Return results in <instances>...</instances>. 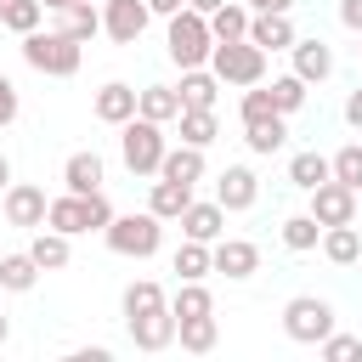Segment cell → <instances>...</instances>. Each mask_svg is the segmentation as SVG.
I'll use <instances>...</instances> for the list:
<instances>
[{"label":"cell","instance_id":"obj_13","mask_svg":"<svg viewBox=\"0 0 362 362\" xmlns=\"http://www.w3.org/2000/svg\"><path fill=\"white\" fill-rule=\"evenodd\" d=\"M311 215H317V226H339V221H356V192L345 187V181H322V187H311Z\"/></svg>","mask_w":362,"mask_h":362},{"label":"cell","instance_id":"obj_19","mask_svg":"<svg viewBox=\"0 0 362 362\" xmlns=\"http://www.w3.org/2000/svg\"><path fill=\"white\" fill-rule=\"evenodd\" d=\"M90 113H96L102 124H124V119H136V85H124V79H107V85L96 90Z\"/></svg>","mask_w":362,"mask_h":362},{"label":"cell","instance_id":"obj_42","mask_svg":"<svg viewBox=\"0 0 362 362\" xmlns=\"http://www.w3.org/2000/svg\"><path fill=\"white\" fill-rule=\"evenodd\" d=\"M339 23H345L351 34H362V0H339Z\"/></svg>","mask_w":362,"mask_h":362},{"label":"cell","instance_id":"obj_49","mask_svg":"<svg viewBox=\"0 0 362 362\" xmlns=\"http://www.w3.org/2000/svg\"><path fill=\"white\" fill-rule=\"evenodd\" d=\"M40 6H45V11H62V6H74V0H40Z\"/></svg>","mask_w":362,"mask_h":362},{"label":"cell","instance_id":"obj_29","mask_svg":"<svg viewBox=\"0 0 362 362\" xmlns=\"http://www.w3.org/2000/svg\"><path fill=\"white\" fill-rule=\"evenodd\" d=\"M204 311H215V294L204 288V277H198V283L175 277V294H170V317L181 322V317H204Z\"/></svg>","mask_w":362,"mask_h":362},{"label":"cell","instance_id":"obj_27","mask_svg":"<svg viewBox=\"0 0 362 362\" xmlns=\"http://www.w3.org/2000/svg\"><path fill=\"white\" fill-rule=\"evenodd\" d=\"M175 96H181V107H215V96H221V79H215L209 68H181V85H175Z\"/></svg>","mask_w":362,"mask_h":362},{"label":"cell","instance_id":"obj_43","mask_svg":"<svg viewBox=\"0 0 362 362\" xmlns=\"http://www.w3.org/2000/svg\"><path fill=\"white\" fill-rule=\"evenodd\" d=\"M181 6H187V0H147V11H153V17H175Z\"/></svg>","mask_w":362,"mask_h":362},{"label":"cell","instance_id":"obj_28","mask_svg":"<svg viewBox=\"0 0 362 362\" xmlns=\"http://www.w3.org/2000/svg\"><path fill=\"white\" fill-rule=\"evenodd\" d=\"M175 130H181L187 147H209L221 136V119H215V107H181L175 113Z\"/></svg>","mask_w":362,"mask_h":362},{"label":"cell","instance_id":"obj_22","mask_svg":"<svg viewBox=\"0 0 362 362\" xmlns=\"http://www.w3.org/2000/svg\"><path fill=\"white\" fill-rule=\"evenodd\" d=\"M204 170H209V164H204V147H187V141H181V147H164V158H158V175L187 181V187H198Z\"/></svg>","mask_w":362,"mask_h":362},{"label":"cell","instance_id":"obj_31","mask_svg":"<svg viewBox=\"0 0 362 362\" xmlns=\"http://www.w3.org/2000/svg\"><path fill=\"white\" fill-rule=\"evenodd\" d=\"M249 34V6L243 0H226V6H215L209 11V40L221 45V40H243Z\"/></svg>","mask_w":362,"mask_h":362},{"label":"cell","instance_id":"obj_39","mask_svg":"<svg viewBox=\"0 0 362 362\" xmlns=\"http://www.w3.org/2000/svg\"><path fill=\"white\" fill-rule=\"evenodd\" d=\"M317 351H322L328 362H356V356H362V334H339V328H334Z\"/></svg>","mask_w":362,"mask_h":362},{"label":"cell","instance_id":"obj_33","mask_svg":"<svg viewBox=\"0 0 362 362\" xmlns=\"http://www.w3.org/2000/svg\"><path fill=\"white\" fill-rule=\"evenodd\" d=\"M164 305H170V294H164L153 277H136V283L119 294V311H124V317H141V311H164Z\"/></svg>","mask_w":362,"mask_h":362},{"label":"cell","instance_id":"obj_12","mask_svg":"<svg viewBox=\"0 0 362 362\" xmlns=\"http://www.w3.org/2000/svg\"><path fill=\"white\" fill-rule=\"evenodd\" d=\"M288 57H294V68H288V74H300L305 85H322V79L334 74V45H328V40H317V34H294Z\"/></svg>","mask_w":362,"mask_h":362},{"label":"cell","instance_id":"obj_4","mask_svg":"<svg viewBox=\"0 0 362 362\" xmlns=\"http://www.w3.org/2000/svg\"><path fill=\"white\" fill-rule=\"evenodd\" d=\"M107 221H113L107 192H57V198L45 204V226H57V232H68V238H79V232H102Z\"/></svg>","mask_w":362,"mask_h":362},{"label":"cell","instance_id":"obj_50","mask_svg":"<svg viewBox=\"0 0 362 362\" xmlns=\"http://www.w3.org/2000/svg\"><path fill=\"white\" fill-rule=\"evenodd\" d=\"M356 215H362V192H356Z\"/></svg>","mask_w":362,"mask_h":362},{"label":"cell","instance_id":"obj_34","mask_svg":"<svg viewBox=\"0 0 362 362\" xmlns=\"http://www.w3.org/2000/svg\"><path fill=\"white\" fill-rule=\"evenodd\" d=\"M288 181H294L300 192H311V187H322V181H328V153H317V147H305V153H294V158H288Z\"/></svg>","mask_w":362,"mask_h":362},{"label":"cell","instance_id":"obj_24","mask_svg":"<svg viewBox=\"0 0 362 362\" xmlns=\"http://www.w3.org/2000/svg\"><path fill=\"white\" fill-rule=\"evenodd\" d=\"M136 113L153 119V124H175V113H181L175 85H141V90H136Z\"/></svg>","mask_w":362,"mask_h":362},{"label":"cell","instance_id":"obj_18","mask_svg":"<svg viewBox=\"0 0 362 362\" xmlns=\"http://www.w3.org/2000/svg\"><path fill=\"white\" fill-rule=\"evenodd\" d=\"M221 232H226V209H221L215 198H204V204L192 198V204L181 209V238H198V243H215Z\"/></svg>","mask_w":362,"mask_h":362},{"label":"cell","instance_id":"obj_8","mask_svg":"<svg viewBox=\"0 0 362 362\" xmlns=\"http://www.w3.org/2000/svg\"><path fill=\"white\" fill-rule=\"evenodd\" d=\"M209 272H221L226 283H249L255 272H260V243H249V238H215L209 243Z\"/></svg>","mask_w":362,"mask_h":362},{"label":"cell","instance_id":"obj_21","mask_svg":"<svg viewBox=\"0 0 362 362\" xmlns=\"http://www.w3.org/2000/svg\"><path fill=\"white\" fill-rule=\"evenodd\" d=\"M317 249L334 260V266H356L362 260V232H356V221H339V226H322V238H317Z\"/></svg>","mask_w":362,"mask_h":362},{"label":"cell","instance_id":"obj_1","mask_svg":"<svg viewBox=\"0 0 362 362\" xmlns=\"http://www.w3.org/2000/svg\"><path fill=\"white\" fill-rule=\"evenodd\" d=\"M23 62L34 74H45V79H74L79 62H85V45L68 40L62 28H28L23 34Z\"/></svg>","mask_w":362,"mask_h":362},{"label":"cell","instance_id":"obj_9","mask_svg":"<svg viewBox=\"0 0 362 362\" xmlns=\"http://www.w3.org/2000/svg\"><path fill=\"white\" fill-rule=\"evenodd\" d=\"M45 187H34V181H11L6 192H0V215H6V226H23V232H34V226H45Z\"/></svg>","mask_w":362,"mask_h":362},{"label":"cell","instance_id":"obj_36","mask_svg":"<svg viewBox=\"0 0 362 362\" xmlns=\"http://www.w3.org/2000/svg\"><path fill=\"white\" fill-rule=\"evenodd\" d=\"M317 238H322V226H317V215H311V209H300V215H288V221H283V249L305 255V249H317Z\"/></svg>","mask_w":362,"mask_h":362},{"label":"cell","instance_id":"obj_20","mask_svg":"<svg viewBox=\"0 0 362 362\" xmlns=\"http://www.w3.org/2000/svg\"><path fill=\"white\" fill-rule=\"evenodd\" d=\"M28 255H34V266H40V272H62V266L74 260V238H68V232H57V226H34Z\"/></svg>","mask_w":362,"mask_h":362},{"label":"cell","instance_id":"obj_37","mask_svg":"<svg viewBox=\"0 0 362 362\" xmlns=\"http://www.w3.org/2000/svg\"><path fill=\"white\" fill-rule=\"evenodd\" d=\"M328 175H334V181H345L351 192H362V141H345V147L328 158Z\"/></svg>","mask_w":362,"mask_h":362},{"label":"cell","instance_id":"obj_41","mask_svg":"<svg viewBox=\"0 0 362 362\" xmlns=\"http://www.w3.org/2000/svg\"><path fill=\"white\" fill-rule=\"evenodd\" d=\"M345 124H351V130H362V79H356V90L345 96Z\"/></svg>","mask_w":362,"mask_h":362},{"label":"cell","instance_id":"obj_48","mask_svg":"<svg viewBox=\"0 0 362 362\" xmlns=\"http://www.w3.org/2000/svg\"><path fill=\"white\" fill-rule=\"evenodd\" d=\"M6 339H11V317L0 311V345H6Z\"/></svg>","mask_w":362,"mask_h":362},{"label":"cell","instance_id":"obj_45","mask_svg":"<svg viewBox=\"0 0 362 362\" xmlns=\"http://www.w3.org/2000/svg\"><path fill=\"white\" fill-rule=\"evenodd\" d=\"M243 6H249V11H288L294 0H243Z\"/></svg>","mask_w":362,"mask_h":362},{"label":"cell","instance_id":"obj_25","mask_svg":"<svg viewBox=\"0 0 362 362\" xmlns=\"http://www.w3.org/2000/svg\"><path fill=\"white\" fill-rule=\"evenodd\" d=\"M187 204H192V187H187V181H170V175H158L153 192H147V209H153L158 221H181Z\"/></svg>","mask_w":362,"mask_h":362},{"label":"cell","instance_id":"obj_47","mask_svg":"<svg viewBox=\"0 0 362 362\" xmlns=\"http://www.w3.org/2000/svg\"><path fill=\"white\" fill-rule=\"evenodd\" d=\"M6 187H11V158L0 153V192H6Z\"/></svg>","mask_w":362,"mask_h":362},{"label":"cell","instance_id":"obj_14","mask_svg":"<svg viewBox=\"0 0 362 362\" xmlns=\"http://www.w3.org/2000/svg\"><path fill=\"white\" fill-rule=\"evenodd\" d=\"M124 328H130V345H136V351H170V345H175V317H170V305H164V311L124 317Z\"/></svg>","mask_w":362,"mask_h":362},{"label":"cell","instance_id":"obj_46","mask_svg":"<svg viewBox=\"0 0 362 362\" xmlns=\"http://www.w3.org/2000/svg\"><path fill=\"white\" fill-rule=\"evenodd\" d=\"M187 6H192V11H204V17H209V11H215V6H226V0H187Z\"/></svg>","mask_w":362,"mask_h":362},{"label":"cell","instance_id":"obj_16","mask_svg":"<svg viewBox=\"0 0 362 362\" xmlns=\"http://www.w3.org/2000/svg\"><path fill=\"white\" fill-rule=\"evenodd\" d=\"M283 141H288V119H283V113H255V119H243V147H249V153L272 158V153H283Z\"/></svg>","mask_w":362,"mask_h":362},{"label":"cell","instance_id":"obj_40","mask_svg":"<svg viewBox=\"0 0 362 362\" xmlns=\"http://www.w3.org/2000/svg\"><path fill=\"white\" fill-rule=\"evenodd\" d=\"M17 107H23V102H17V85H11L6 74H0V130H6L11 119H17Z\"/></svg>","mask_w":362,"mask_h":362},{"label":"cell","instance_id":"obj_30","mask_svg":"<svg viewBox=\"0 0 362 362\" xmlns=\"http://www.w3.org/2000/svg\"><path fill=\"white\" fill-rule=\"evenodd\" d=\"M34 283H40V266H34V255H28V249L0 255V288H6V294H28Z\"/></svg>","mask_w":362,"mask_h":362},{"label":"cell","instance_id":"obj_2","mask_svg":"<svg viewBox=\"0 0 362 362\" xmlns=\"http://www.w3.org/2000/svg\"><path fill=\"white\" fill-rule=\"evenodd\" d=\"M102 243H107L113 255H124V260H153L158 243H164V221H158L153 209H130V215L113 209V221L102 226Z\"/></svg>","mask_w":362,"mask_h":362},{"label":"cell","instance_id":"obj_11","mask_svg":"<svg viewBox=\"0 0 362 362\" xmlns=\"http://www.w3.org/2000/svg\"><path fill=\"white\" fill-rule=\"evenodd\" d=\"M255 198H260V181H255V170H249V164H226V170L215 175V204H221L226 215L255 209Z\"/></svg>","mask_w":362,"mask_h":362},{"label":"cell","instance_id":"obj_32","mask_svg":"<svg viewBox=\"0 0 362 362\" xmlns=\"http://www.w3.org/2000/svg\"><path fill=\"white\" fill-rule=\"evenodd\" d=\"M260 85H266V79H260ZM266 96H272V107H277V113L288 119V113H300V107H305V96H311V85H305L300 74H277V79L266 85Z\"/></svg>","mask_w":362,"mask_h":362},{"label":"cell","instance_id":"obj_26","mask_svg":"<svg viewBox=\"0 0 362 362\" xmlns=\"http://www.w3.org/2000/svg\"><path fill=\"white\" fill-rule=\"evenodd\" d=\"M175 339H181V351H192V356H209V351H215V339H221V322H215V311H204V317H181V322H175Z\"/></svg>","mask_w":362,"mask_h":362},{"label":"cell","instance_id":"obj_10","mask_svg":"<svg viewBox=\"0 0 362 362\" xmlns=\"http://www.w3.org/2000/svg\"><path fill=\"white\" fill-rule=\"evenodd\" d=\"M147 23H153L147 0H102V34L113 45H136L147 34Z\"/></svg>","mask_w":362,"mask_h":362},{"label":"cell","instance_id":"obj_3","mask_svg":"<svg viewBox=\"0 0 362 362\" xmlns=\"http://www.w3.org/2000/svg\"><path fill=\"white\" fill-rule=\"evenodd\" d=\"M209 17L204 11H192V6H181L175 17H164V51H170V62L175 68H209Z\"/></svg>","mask_w":362,"mask_h":362},{"label":"cell","instance_id":"obj_17","mask_svg":"<svg viewBox=\"0 0 362 362\" xmlns=\"http://www.w3.org/2000/svg\"><path fill=\"white\" fill-rule=\"evenodd\" d=\"M249 40L272 57V51H288L294 45V23L288 11H249Z\"/></svg>","mask_w":362,"mask_h":362},{"label":"cell","instance_id":"obj_6","mask_svg":"<svg viewBox=\"0 0 362 362\" xmlns=\"http://www.w3.org/2000/svg\"><path fill=\"white\" fill-rule=\"evenodd\" d=\"M164 124H153V119H124L119 124V158H124V170L130 175H158V158H164Z\"/></svg>","mask_w":362,"mask_h":362},{"label":"cell","instance_id":"obj_23","mask_svg":"<svg viewBox=\"0 0 362 362\" xmlns=\"http://www.w3.org/2000/svg\"><path fill=\"white\" fill-rule=\"evenodd\" d=\"M57 28H62L68 40L90 45V40L102 34V6H90V0H74V6H62V11H57Z\"/></svg>","mask_w":362,"mask_h":362},{"label":"cell","instance_id":"obj_7","mask_svg":"<svg viewBox=\"0 0 362 362\" xmlns=\"http://www.w3.org/2000/svg\"><path fill=\"white\" fill-rule=\"evenodd\" d=\"M283 334H288L294 345H322V339L334 334V305H328L322 294H294V300L283 305Z\"/></svg>","mask_w":362,"mask_h":362},{"label":"cell","instance_id":"obj_44","mask_svg":"<svg viewBox=\"0 0 362 362\" xmlns=\"http://www.w3.org/2000/svg\"><path fill=\"white\" fill-rule=\"evenodd\" d=\"M74 362H107V345H85V351H74Z\"/></svg>","mask_w":362,"mask_h":362},{"label":"cell","instance_id":"obj_35","mask_svg":"<svg viewBox=\"0 0 362 362\" xmlns=\"http://www.w3.org/2000/svg\"><path fill=\"white\" fill-rule=\"evenodd\" d=\"M170 272H175V277H187V283L209 277V243H198V238H181V249L170 255Z\"/></svg>","mask_w":362,"mask_h":362},{"label":"cell","instance_id":"obj_51","mask_svg":"<svg viewBox=\"0 0 362 362\" xmlns=\"http://www.w3.org/2000/svg\"><path fill=\"white\" fill-rule=\"evenodd\" d=\"M356 57H362V45H356Z\"/></svg>","mask_w":362,"mask_h":362},{"label":"cell","instance_id":"obj_15","mask_svg":"<svg viewBox=\"0 0 362 362\" xmlns=\"http://www.w3.org/2000/svg\"><path fill=\"white\" fill-rule=\"evenodd\" d=\"M102 181H107V164H102L96 147L68 153V164H62V192H102Z\"/></svg>","mask_w":362,"mask_h":362},{"label":"cell","instance_id":"obj_5","mask_svg":"<svg viewBox=\"0 0 362 362\" xmlns=\"http://www.w3.org/2000/svg\"><path fill=\"white\" fill-rule=\"evenodd\" d=\"M209 74H215L221 85L249 90V85L266 79V51H260L249 34H243V40H221V45H209Z\"/></svg>","mask_w":362,"mask_h":362},{"label":"cell","instance_id":"obj_38","mask_svg":"<svg viewBox=\"0 0 362 362\" xmlns=\"http://www.w3.org/2000/svg\"><path fill=\"white\" fill-rule=\"evenodd\" d=\"M40 17H45V6H40V0H0V28H11V34L40 28Z\"/></svg>","mask_w":362,"mask_h":362}]
</instances>
